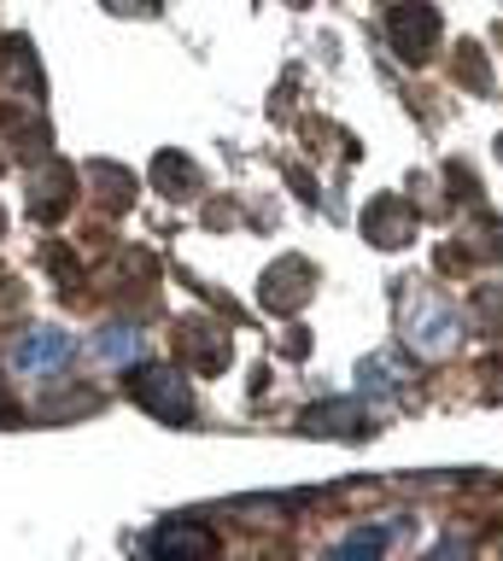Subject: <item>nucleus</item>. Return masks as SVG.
<instances>
[{
	"label": "nucleus",
	"instance_id": "f257e3e1",
	"mask_svg": "<svg viewBox=\"0 0 503 561\" xmlns=\"http://www.w3.org/2000/svg\"><path fill=\"white\" fill-rule=\"evenodd\" d=\"M71 333H59V328H36V333H24L19 345H12V375H30V380H42V375H59L65 363H71Z\"/></svg>",
	"mask_w": 503,
	"mask_h": 561
},
{
	"label": "nucleus",
	"instance_id": "20e7f679",
	"mask_svg": "<svg viewBox=\"0 0 503 561\" xmlns=\"http://www.w3.org/2000/svg\"><path fill=\"white\" fill-rule=\"evenodd\" d=\"M392 533H357L352 543H345V550H380V543H387Z\"/></svg>",
	"mask_w": 503,
	"mask_h": 561
},
{
	"label": "nucleus",
	"instance_id": "f03ea898",
	"mask_svg": "<svg viewBox=\"0 0 503 561\" xmlns=\"http://www.w3.org/2000/svg\"><path fill=\"white\" fill-rule=\"evenodd\" d=\"M135 351H141L135 328H106V333H100V357H106V363H129Z\"/></svg>",
	"mask_w": 503,
	"mask_h": 561
},
{
	"label": "nucleus",
	"instance_id": "7ed1b4c3",
	"mask_svg": "<svg viewBox=\"0 0 503 561\" xmlns=\"http://www.w3.org/2000/svg\"><path fill=\"white\" fill-rule=\"evenodd\" d=\"M205 543H212L205 533H159V538H152V550H205Z\"/></svg>",
	"mask_w": 503,
	"mask_h": 561
}]
</instances>
